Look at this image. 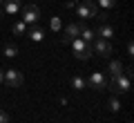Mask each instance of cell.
<instances>
[{"instance_id": "1", "label": "cell", "mask_w": 134, "mask_h": 123, "mask_svg": "<svg viewBox=\"0 0 134 123\" xmlns=\"http://www.w3.org/2000/svg\"><path fill=\"white\" fill-rule=\"evenodd\" d=\"M107 87H110L112 96L127 94L130 87H132V67H127V69H125L123 74H119V76H112V83H107Z\"/></svg>"}, {"instance_id": "2", "label": "cell", "mask_w": 134, "mask_h": 123, "mask_svg": "<svg viewBox=\"0 0 134 123\" xmlns=\"http://www.w3.org/2000/svg\"><path fill=\"white\" fill-rule=\"evenodd\" d=\"M69 45H72V52H74V56L78 58V61H90L92 58V45L90 43H85V40H83V38H72V40H69Z\"/></svg>"}, {"instance_id": "3", "label": "cell", "mask_w": 134, "mask_h": 123, "mask_svg": "<svg viewBox=\"0 0 134 123\" xmlns=\"http://www.w3.org/2000/svg\"><path fill=\"white\" fill-rule=\"evenodd\" d=\"M76 16L83 20L87 18H96L98 16V7H96V0H83L76 5Z\"/></svg>"}, {"instance_id": "4", "label": "cell", "mask_w": 134, "mask_h": 123, "mask_svg": "<svg viewBox=\"0 0 134 123\" xmlns=\"http://www.w3.org/2000/svg\"><path fill=\"white\" fill-rule=\"evenodd\" d=\"M20 14H23V23L25 25H38V20H40V9H38V5H25L23 9H20Z\"/></svg>"}, {"instance_id": "5", "label": "cell", "mask_w": 134, "mask_h": 123, "mask_svg": "<svg viewBox=\"0 0 134 123\" xmlns=\"http://www.w3.org/2000/svg\"><path fill=\"white\" fill-rule=\"evenodd\" d=\"M92 52L98 54V56H103V58H110L114 49H112V43H110V40H103V38H94V40H92Z\"/></svg>"}, {"instance_id": "6", "label": "cell", "mask_w": 134, "mask_h": 123, "mask_svg": "<svg viewBox=\"0 0 134 123\" xmlns=\"http://www.w3.org/2000/svg\"><path fill=\"white\" fill-rule=\"evenodd\" d=\"M23 83H25L23 72H18V69H5V83H2V85H7L9 90H16V87H20Z\"/></svg>"}, {"instance_id": "7", "label": "cell", "mask_w": 134, "mask_h": 123, "mask_svg": "<svg viewBox=\"0 0 134 123\" xmlns=\"http://www.w3.org/2000/svg\"><path fill=\"white\" fill-rule=\"evenodd\" d=\"M87 85L96 92H103V90H107V78L103 76V72H92V76L87 78Z\"/></svg>"}, {"instance_id": "8", "label": "cell", "mask_w": 134, "mask_h": 123, "mask_svg": "<svg viewBox=\"0 0 134 123\" xmlns=\"http://www.w3.org/2000/svg\"><path fill=\"white\" fill-rule=\"evenodd\" d=\"M96 38H103V40H112V38L116 36V31H114V27H112L110 23H100L98 25V29H96Z\"/></svg>"}, {"instance_id": "9", "label": "cell", "mask_w": 134, "mask_h": 123, "mask_svg": "<svg viewBox=\"0 0 134 123\" xmlns=\"http://www.w3.org/2000/svg\"><path fill=\"white\" fill-rule=\"evenodd\" d=\"M23 9V0H2V11L7 16H16Z\"/></svg>"}, {"instance_id": "10", "label": "cell", "mask_w": 134, "mask_h": 123, "mask_svg": "<svg viewBox=\"0 0 134 123\" xmlns=\"http://www.w3.org/2000/svg\"><path fill=\"white\" fill-rule=\"evenodd\" d=\"M78 34H81V23H69L65 27V36H63V43H69V40H72V38H76Z\"/></svg>"}, {"instance_id": "11", "label": "cell", "mask_w": 134, "mask_h": 123, "mask_svg": "<svg viewBox=\"0 0 134 123\" xmlns=\"http://www.w3.org/2000/svg\"><path fill=\"white\" fill-rule=\"evenodd\" d=\"M27 36L31 38L34 43H40V40L45 38V29H40V27H36V25H34V27H31V29L27 31Z\"/></svg>"}, {"instance_id": "12", "label": "cell", "mask_w": 134, "mask_h": 123, "mask_svg": "<svg viewBox=\"0 0 134 123\" xmlns=\"http://www.w3.org/2000/svg\"><path fill=\"white\" fill-rule=\"evenodd\" d=\"M78 38H83L85 43H92L96 38V34H94V29H90V27H85V25L81 23V34H78Z\"/></svg>"}, {"instance_id": "13", "label": "cell", "mask_w": 134, "mask_h": 123, "mask_svg": "<svg viewBox=\"0 0 134 123\" xmlns=\"http://www.w3.org/2000/svg\"><path fill=\"white\" fill-rule=\"evenodd\" d=\"M107 72H110L112 76H119V74H123V72H125V67H123V63H121V61H110Z\"/></svg>"}, {"instance_id": "14", "label": "cell", "mask_w": 134, "mask_h": 123, "mask_svg": "<svg viewBox=\"0 0 134 123\" xmlns=\"http://www.w3.org/2000/svg\"><path fill=\"white\" fill-rule=\"evenodd\" d=\"M85 85H87V81L83 78V76H78V74H74V76H72V87H74L76 92L85 90Z\"/></svg>"}, {"instance_id": "15", "label": "cell", "mask_w": 134, "mask_h": 123, "mask_svg": "<svg viewBox=\"0 0 134 123\" xmlns=\"http://www.w3.org/2000/svg\"><path fill=\"white\" fill-rule=\"evenodd\" d=\"M11 31H14V36H25V34H27V25H25L23 20H18V23H14Z\"/></svg>"}, {"instance_id": "16", "label": "cell", "mask_w": 134, "mask_h": 123, "mask_svg": "<svg viewBox=\"0 0 134 123\" xmlns=\"http://www.w3.org/2000/svg\"><path fill=\"white\" fill-rule=\"evenodd\" d=\"M2 54H5L7 58H14V56H18V47H16L14 43H7L5 47H2Z\"/></svg>"}, {"instance_id": "17", "label": "cell", "mask_w": 134, "mask_h": 123, "mask_svg": "<svg viewBox=\"0 0 134 123\" xmlns=\"http://www.w3.org/2000/svg\"><path fill=\"white\" fill-rule=\"evenodd\" d=\"M107 110H110V112H119V110H121V101L116 99V96H110V101H107Z\"/></svg>"}, {"instance_id": "18", "label": "cell", "mask_w": 134, "mask_h": 123, "mask_svg": "<svg viewBox=\"0 0 134 123\" xmlns=\"http://www.w3.org/2000/svg\"><path fill=\"white\" fill-rule=\"evenodd\" d=\"M96 7H103V9H112V7H116V0H96Z\"/></svg>"}, {"instance_id": "19", "label": "cell", "mask_w": 134, "mask_h": 123, "mask_svg": "<svg viewBox=\"0 0 134 123\" xmlns=\"http://www.w3.org/2000/svg\"><path fill=\"white\" fill-rule=\"evenodd\" d=\"M49 25H52V31H60V29H63V23H60V18H58V16H54Z\"/></svg>"}, {"instance_id": "20", "label": "cell", "mask_w": 134, "mask_h": 123, "mask_svg": "<svg viewBox=\"0 0 134 123\" xmlns=\"http://www.w3.org/2000/svg\"><path fill=\"white\" fill-rule=\"evenodd\" d=\"M125 52H127V56H130V58L134 56V45H132V40H127V45H125Z\"/></svg>"}, {"instance_id": "21", "label": "cell", "mask_w": 134, "mask_h": 123, "mask_svg": "<svg viewBox=\"0 0 134 123\" xmlns=\"http://www.w3.org/2000/svg\"><path fill=\"white\" fill-rule=\"evenodd\" d=\"M11 119H9V114L5 112V110H0V123H9Z\"/></svg>"}, {"instance_id": "22", "label": "cell", "mask_w": 134, "mask_h": 123, "mask_svg": "<svg viewBox=\"0 0 134 123\" xmlns=\"http://www.w3.org/2000/svg\"><path fill=\"white\" fill-rule=\"evenodd\" d=\"M76 5H78V2H74V0H67V2H65L67 9H76Z\"/></svg>"}, {"instance_id": "23", "label": "cell", "mask_w": 134, "mask_h": 123, "mask_svg": "<svg viewBox=\"0 0 134 123\" xmlns=\"http://www.w3.org/2000/svg\"><path fill=\"white\" fill-rule=\"evenodd\" d=\"M5 83V69H0V85Z\"/></svg>"}, {"instance_id": "24", "label": "cell", "mask_w": 134, "mask_h": 123, "mask_svg": "<svg viewBox=\"0 0 134 123\" xmlns=\"http://www.w3.org/2000/svg\"><path fill=\"white\" fill-rule=\"evenodd\" d=\"M2 14H5V11H2V0H0V18H2Z\"/></svg>"}]
</instances>
